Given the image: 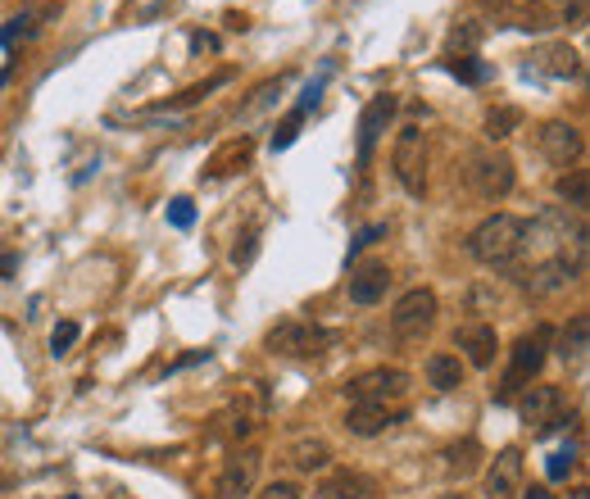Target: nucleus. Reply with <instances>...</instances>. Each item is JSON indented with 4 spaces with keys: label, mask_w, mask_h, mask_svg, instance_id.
<instances>
[{
    "label": "nucleus",
    "mask_w": 590,
    "mask_h": 499,
    "mask_svg": "<svg viewBox=\"0 0 590 499\" xmlns=\"http://www.w3.org/2000/svg\"><path fill=\"white\" fill-rule=\"evenodd\" d=\"M527 241H531L527 218H518V214H491V218H482V223L472 227L468 255L477 259V264H486V268H504V264H513V259L527 250Z\"/></svg>",
    "instance_id": "1"
},
{
    "label": "nucleus",
    "mask_w": 590,
    "mask_h": 499,
    "mask_svg": "<svg viewBox=\"0 0 590 499\" xmlns=\"http://www.w3.org/2000/svg\"><path fill=\"white\" fill-rule=\"evenodd\" d=\"M550 341H554V332H550V327H536V332L518 336V345L509 350V372H504V386L495 391V400H509V395L527 391V386H531V377H536V372L545 368V354H550Z\"/></svg>",
    "instance_id": "2"
},
{
    "label": "nucleus",
    "mask_w": 590,
    "mask_h": 499,
    "mask_svg": "<svg viewBox=\"0 0 590 499\" xmlns=\"http://www.w3.org/2000/svg\"><path fill=\"white\" fill-rule=\"evenodd\" d=\"M391 173H395V182H400L409 196H423V191H427V132L418 128V123L400 128V137H395Z\"/></svg>",
    "instance_id": "3"
},
{
    "label": "nucleus",
    "mask_w": 590,
    "mask_h": 499,
    "mask_svg": "<svg viewBox=\"0 0 590 499\" xmlns=\"http://www.w3.org/2000/svg\"><path fill=\"white\" fill-rule=\"evenodd\" d=\"M409 372L404 368H368L341 386L350 404H400L409 395Z\"/></svg>",
    "instance_id": "4"
},
{
    "label": "nucleus",
    "mask_w": 590,
    "mask_h": 499,
    "mask_svg": "<svg viewBox=\"0 0 590 499\" xmlns=\"http://www.w3.org/2000/svg\"><path fill=\"white\" fill-rule=\"evenodd\" d=\"M436 291H427V286H413V291H404L400 300H395L391 309V332L395 341H423L427 332H432L436 323Z\"/></svg>",
    "instance_id": "5"
},
{
    "label": "nucleus",
    "mask_w": 590,
    "mask_h": 499,
    "mask_svg": "<svg viewBox=\"0 0 590 499\" xmlns=\"http://www.w3.org/2000/svg\"><path fill=\"white\" fill-rule=\"evenodd\" d=\"M264 345L273 354H286V359H314L332 345V332H323L318 323H305V318H282Z\"/></svg>",
    "instance_id": "6"
},
{
    "label": "nucleus",
    "mask_w": 590,
    "mask_h": 499,
    "mask_svg": "<svg viewBox=\"0 0 590 499\" xmlns=\"http://www.w3.org/2000/svg\"><path fill=\"white\" fill-rule=\"evenodd\" d=\"M468 182H472V191H477L482 200H504L513 191V159L500 155V150H482V155H472Z\"/></svg>",
    "instance_id": "7"
},
{
    "label": "nucleus",
    "mask_w": 590,
    "mask_h": 499,
    "mask_svg": "<svg viewBox=\"0 0 590 499\" xmlns=\"http://www.w3.org/2000/svg\"><path fill=\"white\" fill-rule=\"evenodd\" d=\"M518 413H522V422L527 427H536V431H554V427H563V391L559 386H545V382H536V386H527L522 391V400H518Z\"/></svg>",
    "instance_id": "8"
},
{
    "label": "nucleus",
    "mask_w": 590,
    "mask_h": 499,
    "mask_svg": "<svg viewBox=\"0 0 590 499\" xmlns=\"http://www.w3.org/2000/svg\"><path fill=\"white\" fill-rule=\"evenodd\" d=\"M404 418H409L404 404H350V409H345V431L359 436V441H373L382 431L400 427Z\"/></svg>",
    "instance_id": "9"
},
{
    "label": "nucleus",
    "mask_w": 590,
    "mask_h": 499,
    "mask_svg": "<svg viewBox=\"0 0 590 499\" xmlns=\"http://www.w3.org/2000/svg\"><path fill=\"white\" fill-rule=\"evenodd\" d=\"M577 273H581V259L559 250V255L541 259V264L531 268V273L522 277V286H527L531 295H554V291H568V286L577 282Z\"/></svg>",
    "instance_id": "10"
},
{
    "label": "nucleus",
    "mask_w": 590,
    "mask_h": 499,
    "mask_svg": "<svg viewBox=\"0 0 590 499\" xmlns=\"http://www.w3.org/2000/svg\"><path fill=\"white\" fill-rule=\"evenodd\" d=\"M259 463H264V454L259 450H236L232 459L223 463V472H218V499H241L255 490L259 481Z\"/></svg>",
    "instance_id": "11"
},
{
    "label": "nucleus",
    "mask_w": 590,
    "mask_h": 499,
    "mask_svg": "<svg viewBox=\"0 0 590 499\" xmlns=\"http://www.w3.org/2000/svg\"><path fill=\"white\" fill-rule=\"evenodd\" d=\"M395 109H400V100H395L391 91H386V96H373L364 105V114H359V164L373 159V150H377V141H382L386 123L395 118Z\"/></svg>",
    "instance_id": "12"
},
{
    "label": "nucleus",
    "mask_w": 590,
    "mask_h": 499,
    "mask_svg": "<svg viewBox=\"0 0 590 499\" xmlns=\"http://www.w3.org/2000/svg\"><path fill=\"white\" fill-rule=\"evenodd\" d=\"M454 345H459L468 368H491L495 354H500V336H495L491 323H463L459 336H454Z\"/></svg>",
    "instance_id": "13"
},
{
    "label": "nucleus",
    "mask_w": 590,
    "mask_h": 499,
    "mask_svg": "<svg viewBox=\"0 0 590 499\" xmlns=\"http://www.w3.org/2000/svg\"><path fill=\"white\" fill-rule=\"evenodd\" d=\"M536 141H541V155L550 159V164H559V168H568L572 159L581 155V128H572V123H563V118L541 123Z\"/></svg>",
    "instance_id": "14"
},
{
    "label": "nucleus",
    "mask_w": 590,
    "mask_h": 499,
    "mask_svg": "<svg viewBox=\"0 0 590 499\" xmlns=\"http://www.w3.org/2000/svg\"><path fill=\"white\" fill-rule=\"evenodd\" d=\"M522 490V450H500L486 468V499H518Z\"/></svg>",
    "instance_id": "15"
},
{
    "label": "nucleus",
    "mask_w": 590,
    "mask_h": 499,
    "mask_svg": "<svg viewBox=\"0 0 590 499\" xmlns=\"http://www.w3.org/2000/svg\"><path fill=\"white\" fill-rule=\"evenodd\" d=\"M386 291H391V268L386 264H359L350 273V300L354 304H377V300H386Z\"/></svg>",
    "instance_id": "16"
},
{
    "label": "nucleus",
    "mask_w": 590,
    "mask_h": 499,
    "mask_svg": "<svg viewBox=\"0 0 590 499\" xmlns=\"http://www.w3.org/2000/svg\"><path fill=\"white\" fill-rule=\"evenodd\" d=\"M531 73H545V78H577L581 55L568 46V41H554V46H541L536 55H531Z\"/></svg>",
    "instance_id": "17"
},
{
    "label": "nucleus",
    "mask_w": 590,
    "mask_h": 499,
    "mask_svg": "<svg viewBox=\"0 0 590 499\" xmlns=\"http://www.w3.org/2000/svg\"><path fill=\"white\" fill-rule=\"evenodd\" d=\"M250 159H255V141H250V137H232V141H223V146L209 155L205 177H232V173H241Z\"/></svg>",
    "instance_id": "18"
},
{
    "label": "nucleus",
    "mask_w": 590,
    "mask_h": 499,
    "mask_svg": "<svg viewBox=\"0 0 590 499\" xmlns=\"http://www.w3.org/2000/svg\"><path fill=\"white\" fill-rule=\"evenodd\" d=\"M373 495V481L364 477V472H332V477L318 481L314 499H368Z\"/></svg>",
    "instance_id": "19"
},
{
    "label": "nucleus",
    "mask_w": 590,
    "mask_h": 499,
    "mask_svg": "<svg viewBox=\"0 0 590 499\" xmlns=\"http://www.w3.org/2000/svg\"><path fill=\"white\" fill-rule=\"evenodd\" d=\"M463 359L459 354H450V350H436L432 359H427V386L432 391H441V395H450V391H459L463 386Z\"/></svg>",
    "instance_id": "20"
},
{
    "label": "nucleus",
    "mask_w": 590,
    "mask_h": 499,
    "mask_svg": "<svg viewBox=\"0 0 590 499\" xmlns=\"http://www.w3.org/2000/svg\"><path fill=\"white\" fill-rule=\"evenodd\" d=\"M286 463H291L295 472H327V468H332V445L314 441V436L291 441V445H286Z\"/></svg>",
    "instance_id": "21"
},
{
    "label": "nucleus",
    "mask_w": 590,
    "mask_h": 499,
    "mask_svg": "<svg viewBox=\"0 0 590 499\" xmlns=\"http://www.w3.org/2000/svg\"><path fill=\"white\" fill-rule=\"evenodd\" d=\"M586 350H590V318L577 314L559 332V359L568 363V368H581V363H586Z\"/></svg>",
    "instance_id": "22"
},
{
    "label": "nucleus",
    "mask_w": 590,
    "mask_h": 499,
    "mask_svg": "<svg viewBox=\"0 0 590 499\" xmlns=\"http://www.w3.org/2000/svg\"><path fill=\"white\" fill-rule=\"evenodd\" d=\"M518 128H522V109L518 105H495L491 114H486V141H504V137H513Z\"/></svg>",
    "instance_id": "23"
},
{
    "label": "nucleus",
    "mask_w": 590,
    "mask_h": 499,
    "mask_svg": "<svg viewBox=\"0 0 590 499\" xmlns=\"http://www.w3.org/2000/svg\"><path fill=\"white\" fill-rule=\"evenodd\" d=\"M559 196L568 200L572 209H586V200H590V177H586V168H568V173L559 177Z\"/></svg>",
    "instance_id": "24"
},
{
    "label": "nucleus",
    "mask_w": 590,
    "mask_h": 499,
    "mask_svg": "<svg viewBox=\"0 0 590 499\" xmlns=\"http://www.w3.org/2000/svg\"><path fill=\"white\" fill-rule=\"evenodd\" d=\"M445 69H450L454 78H463V82H486V78H491V64H482V59H472V55L445 59Z\"/></svg>",
    "instance_id": "25"
},
{
    "label": "nucleus",
    "mask_w": 590,
    "mask_h": 499,
    "mask_svg": "<svg viewBox=\"0 0 590 499\" xmlns=\"http://www.w3.org/2000/svg\"><path fill=\"white\" fill-rule=\"evenodd\" d=\"M227 82V73H218V78H209V82H196V87H187L182 96H173L168 105H159V109H187V105H196V100H205L209 91H218Z\"/></svg>",
    "instance_id": "26"
},
{
    "label": "nucleus",
    "mask_w": 590,
    "mask_h": 499,
    "mask_svg": "<svg viewBox=\"0 0 590 499\" xmlns=\"http://www.w3.org/2000/svg\"><path fill=\"white\" fill-rule=\"evenodd\" d=\"M477 454H482V450H477V441H463V445H454V450H445V468L463 477V472L477 468Z\"/></svg>",
    "instance_id": "27"
},
{
    "label": "nucleus",
    "mask_w": 590,
    "mask_h": 499,
    "mask_svg": "<svg viewBox=\"0 0 590 499\" xmlns=\"http://www.w3.org/2000/svg\"><path fill=\"white\" fill-rule=\"evenodd\" d=\"M572 468H577V450H554L550 463H545V472H550V481H568Z\"/></svg>",
    "instance_id": "28"
},
{
    "label": "nucleus",
    "mask_w": 590,
    "mask_h": 499,
    "mask_svg": "<svg viewBox=\"0 0 590 499\" xmlns=\"http://www.w3.org/2000/svg\"><path fill=\"white\" fill-rule=\"evenodd\" d=\"M73 345H78V323H55V332H50V354H69Z\"/></svg>",
    "instance_id": "29"
},
{
    "label": "nucleus",
    "mask_w": 590,
    "mask_h": 499,
    "mask_svg": "<svg viewBox=\"0 0 590 499\" xmlns=\"http://www.w3.org/2000/svg\"><path fill=\"white\" fill-rule=\"evenodd\" d=\"M300 123H305V114H300V109H291V114H286V123L273 132V150H286V146H291L295 132H300Z\"/></svg>",
    "instance_id": "30"
},
{
    "label": "nucleus",
    "mask_w": 590,
    "mask_h": 499,
    "mask_svg": "<svg viewBox=\"0 0 590 499\" xmlns=\"http://www.w3.org/2000/svg\"><path fill=\"white\" fill-rule=\"evenodd\" d=\"M382 236H386V223H368L364 232H354V241H350V259H359V255L368 250V245L382 241Z\"/></svg>",
    "instance_id": "31"
},
{
    "label": "nucleus",
    "mask_w": 590,
    "mask_h": 499,
    "mask_svg": "<svg viewBox=\"0 0 590 499\" xmlns=\"http://www.w3.org/2000/svg\"><path fill=\"white\" fill-rule=\"evenodd\" d=\"M168 223H173V227H182V232H187V227L196 223V205H191L187 196H177L173 205H168Z\"/></svg>",
    "instance_id": "32"
},
{
    "label": "nucleus",
    "mask_w": 590,
    "mask_h": 499,
    "mask_svg": "<svg viewBox=\"0 0 590 499\" xmlns=\"http://www.w3.org/2000/svg\"><path fill=\"white\" fill-rule=\"evenodd\" d=\"M259 499H305V490L295 481H268V486H259Z\"/></svg>",
    "instance_id": "33"
},
{
    "label": "nucleus",
    "mask_w": 590,
    "mask_h": 499,
    "mask_svg": "<svg viewBox=\"0 0 590 499\" xmlns=\"http://www.w3.org/2000/svg\"><path fill=\"white\" fill-rule=\"evenodd\" d=\"M477 41H482V28H477V23H463V28L450 32V50H472Z\"/></svg>",
    "instance_id": "34"
},
{
    "label": "nucleus",
    "mask_w": 590,
    "mask_h": 499,
    "mask_svg": "<svg viewBox=\"0 0 590 499\" xmlns=\"http://www.w3.org/2000/svg\"><path fill=\"white\" fill-rule=\"evenodd\" d=\"M255 255H259V236H255V232H246V236H241V245L232 250V264H236V268H246Z\"/></svg>",
    "instance_id": "35"
},
{
    "label": "nucleus",
    "mask_w": 590,
    "mask_h": 499,
    "mask_svg": "<svg viewBox=\"0 0 590 499\" xmlns=\"http://www.w3.org/2000/svg\"><path fill=\"white\" fill-rule=\"evenodd\" d=\"M563 19H572V28H581V19H586V0H572L568 10H563Z\"/></svg>",
    "instance_id": "36"
},
{
    "label": "nucleus",
    "mask_w": 590,
    "mask_h": 499,
    "mask_svg": "<svg viewBox=\"0 0 590 499\" xmlns=\"http://www.w3.org/2000/svg\"><path fill=\"white\" fill-rule=\"evenodd\" d=\"M14 264H19V259H14L10 250H5V255H0V277H10V273H14Z\"/></svg>",
    "instance_id": "37"
},
{
    "label": "nucleus",
    "mask_w": 590,
    "mask_h": 499,
    "mask_svg": "<svg viewBox=\"0 0 590 499\" xmlns=\"http://www.w3.org/2000/svg\"><path fill=\"white\" fill-rule=\"evenodd\" d=\"M518 495L522 499H550V490H545V486H531V490H518Z\"/></svg>",
    "instance_id": "38"
},
{
    "label": "nucleus",
    "mask_w": 590,
    "mask_h": 499,
    "mask_svg": "<svg viewBox=\"0 0 590 499\" xmlns=\"http://www.w3.org/2000/svg\"><path fill=\"white\" fill-rule=\"evenodd\" d=\"M441 499H472V495H463V490H450V495H441Z\"/></svg>",
    "instance_id": "39"
},
{
    "label": "nucleus",
    "mask_w": 590,
    "mask_h": 499,
    "mask_svg": "<svg viewBox=\"0 0 590 499\" xmlns=\"http://www.w3.org/2000/svg\"><path fill=\"white\" fill-rule=\"evenodd\" d=\"M137 5H141V10H155V5H159V0H137Z\"/></svg>",
    "instance_id": "40"
},
{
    "label": "nucleus",
    "mask_w": 590,
    "mask_h": 499,
    "mask_svg": "<svg viewBox=\"0 0 590 499\" xmlns=\"http://www.w3.org/2000/svg\"><path fill=\"white\" fill-rule=\"evenodd\" d=\"M64 499H82V495H64Z\"/></svg>",
    "instance_id": "41"
}]
</instances>
